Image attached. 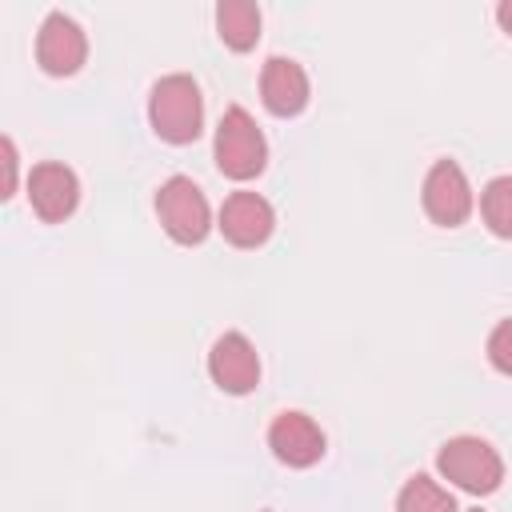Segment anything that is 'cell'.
I'll use <instances>...</instances> for the list:
<instances>
[{"label":"cell","instance_id":"6da1fadb","mask_svg":"<svg viewBox=\"0 0 512 512\" xmlns=\"http://www.w3.org/2000/svg\"><path fill=\"white\" fill-rule=\"evenodd\" d=\"M148 124L168 144H192L204 128V96L188 72H168L148 92Z\"/></svg>","mask_w":512,"mask_h":512},{"label":"cell","instance_id":"8992f818","mask_svg":"<svg viewBox=\"0 0 512 512\" xmlns=\"http://www.w3.org/2000/svg\"><path fill=\"white\" fill-rule=\"evenodd\" d=\"M208 376L228 396H248L260 384V352L244 332H220L208 348Z\"/></svg>","mask_w":512,"mask_h":512},{"label":"cell","instance_id":"5b68a950","mask_svg":"<svg viewBox=\"0 0 512 512\" xmlns=\"http://www.w3.org/2000/svg\"><path fill=\"white\" fill-rule=\"evenodd\" d=\"M420 200H424L428 220L440 224V228H460L476 208V196H472V184H468L464 168L456 160H448V156L428 168Z\"/></svg>","mask_w":512,"mask_h":512},{"label":"cell","instance_id":"5bb4252c","mask_svg":"<svg viewBox=\"0 0 512 512\" xmlns=\"http://www.w3.org/2000/svg\"><path fill=\"white\" fill-rule=\"evenodd\" d=\"M480 216L492 236L512 240V176H496L480 192Z\"/></svg>","mask_w":512,"mask_h":512},{"label":"cell","instance_id":"277c9868","mask_svg":"<svg viewBox=\"0 0 512 512\" xmlns=\"http://www.w3.org/2000/svg\"><path fill=\"white\" fill-rule=\"evenodd\" d=\"M156 216L164 224V232L192 248V244H204V236L212 232V208H208V196L200 192V184L192 176H168L160 188H156Z\"/></svg>","mask_w":512,"mask_h":512},{"label":"cell","instance_id":"9c48e42d","mask_svg":"<svg viewBox=\"0 0 512 512\" xmlns=\"http://www.w3.org/2000/svg\"><path fill=\"white\" fill-rule=\"evenodd\" d=\"M324 428L308 416V412H280L272 424H268V448L280 464L288 468H312L320 456H324Z\"/></svg>","mask_w":512,"mask_h":512},{"label":"cell","instance_id":"2e32d148","mask_svg":"<svg viewBox=\"0 0 512 512\" xmlns=\"http://www.w3.org/2000/svg\"><path fill=\"white\" fill-rule=\"evenodd\" d=\"M0 148H4V192H0V196L8 200V196H16V172H20V156H16L12 136H4V144H0Z\"/></svg>","mask_w":512,"mask_h":512},{"label":"cell","instance_id":"7c38bea8","mask_svg":"<svg viewBox=\"0 0 512 512\" xmlns=\"http://www.w3.org/2000/svg\"><path fill=\"white\" fill-rule=\"evenodd\" d=\"M260 8L252 0H220L216 4V32L232 52H248L260 40Z\"/></svg>","mask_w":512,"mask_h":512},{"label":"cell","instance_id":"30bf717a","mask_svg":"<svg viewBox=\"0 0 512 512\" xmlns=\"http://www.w3.org/2000/svg\"><path fill=\"white\" fill-rule=\"evenodd\" d=\"M220 236L236 248H260L272 228H276V212L260 192H232L220 204V220H216Z\"/></svg>","mask_w":512,"mask_h":512},{"label":"cell","instance_id":"ba28073f","mask_svg":"<svg viewBox=\"0 0 512 512\" xmlns=\"http://www.w3.org/2000/svg\"><path fill=\"white\" fill-rule=\"evenodd\" d=\"M28 204L44 224H60L76 212L80 204V180L68 164L60 160H44L28 172Z\"/></svg>","mask_w":512,"mask_h":512},{"label":"cell","instance_id":"3957f363","mask_svg":"<svg viewBox=\"0 0 512 512\" xmlns=\"http://www.w3.org/2000/svg\"><path fill=\"white\" fill-rule=\"evenodd\" d=\"M212 156H216V168L228 180H252V176L264 172V164H268V140H264V132L256 128V120L240 104L224 108V116L216 124Z\"/></svg>","mask_w":512,"mask_h":512},{"label":"cell","instance_id":"e0dca14e","mask_svg":"<svg viewBox=\"0 0 512 512\" xmlns=\"http://www.w3.org/2000/svg\"><path fill=\"white\" fill-rule=\"evenodd\" d=\"M496 24L512 36V0H500V4H496Z\"/></svg>","mask_w":512,"mask_h":512},{"label":"cell","instance_id":"4fadbf2b","mask_svg":"<svg viewBox=\"0 0 512 512\" xmlns=\"http://www.w3.org/2000/svg\"><path fill=\"white\" fill-rule=\"evenodd\" d=\"M396 512H460V508H456V500L444 484L416 472V476L404 480V488L396 496Z\"/></svg>","mask_w":512,"mask_h":512},{"label":"cell","instance_id":"d6986e66","mask_svg":"<svg viewBox=\"0 0 512 512\" xmlns=\"http://www.w3.org/2000/svg\"><path fill=\"white\" fill-rule=\"evenodd\" d=\"M264 512H268V508H264Z\"/></svg>","mask_w":512,"mask_h":512},{"label":"cell","instance_id":"ac0fdd59","mask_svg":"<svg viewBox=\"0 0 512 512\" xmlns=\"http://www.w3.org/2000/svg\"><path fill=\"white\" fill-rule=\"evenodd\" d=\"M464 512H484V508H464Z\"/></svg>","mask_w":512,"mask_h":512},{"label":"cell","instance_id":"9a60e30c","mask_svg":"<svg viewBox=\"0 0 512 512\" xmlns=\"http://www.w3.org/2000/svg\"><path fill=\"white\" fill-rule=\"evenodd\" d=\"M488 364L504 376H512V316L500 320L492 332H488Z\"/></svg>","mask_w":512,"mask_h":512},{"label":"cell","instance_id":"7a4b0ae2","mask_svg":"<svg viewBox=\"0 0 512 512\" xmlns=\"http://www.w3.org/2000/svg\"><path fill=\"white\" fill-rule=\"evenodd\" d=\"M436 472L472 496H492L504 484V460L500 452L480 436H452L436 452Z\"/></svg>","mask_w":512,"mask_h":512},{"label":"cell","instance_id":"8fae6325","mask_svg":"<svg viewBox=\"0 0 512 512\" xmlns=\"http://www.w3.org/2000/svg\"><path fill=\"white\" fill-rule=\"evenodd\" d=\"M312 84L292 56H268L260 72V100L272 116H300L308 108Z\"/></svg>","mask_w":512,"mask_h":512},{"label":"cell","instance_id":"52a82bcc","mask_svg":"<svg viewBox=\"0 0 512 512\" xmlns=\"http://www.w3.org/2000/svg\"><path fill=\"white\" fill-rule=\"evenodd\" d=\"M84 60H88L84 28L64 12H48L36 32V64L48 76H76L84 68Z\"/></svg>","mask_w":512,"mask_h":512}]
</instances>
